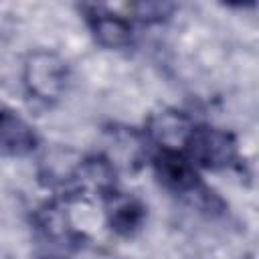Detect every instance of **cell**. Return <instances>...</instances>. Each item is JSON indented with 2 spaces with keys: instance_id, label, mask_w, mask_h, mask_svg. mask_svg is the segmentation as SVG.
Wrapping results in <instances>:
<instances>
[{
  "instance_id": "cell-10",
  "label": "cell",
  "mask_w": 259,
  "mask_h": 259,
  "mask_svg": "<svg viewBox=\"0 0 259 259\" xmlns=\"http://www.w3.org/2000/svg\"><path fill=\"white\" fill-rule=\"evenodd\" d=\"M132 10L136 12V18H140L142 22H162L170 16L174 6L166 2H142L132 4Z\"/></svg>"
},
{
  "instance_id": "cell-7",
  "label": "cell",
  "mask_w": 259,
  "mask_h": 259,
  "mask_svg": "<svg viewBox=\"0 0 259 259\" xmlns=\"http://www.w3.org/2000/svg\"><path fill=\"white\" fill-rule=\"evenodd\" d=\"M65 200L55 198L51 202H45L36 212H34V223L36 229L55 245L63 247H79L83 241V235L75 229L71 223L67 208L63 206Z\"/></svg>"
},
{
  "instance_id": "cell-8",
  "label": "cell",
  "mask_w": 259,
  "mask_h": 259,
  "mask_svg": "<svg viewBox=\"0 0 259 259\" xmlns=\"http://www.w3.org/2000/svg\"><path fill=\"white\" fill-rule=\"evenodd\" d=\"M192 127L194 123L186 113L176 109H162L150 115L146 125V136L152 142H156L158 148L182 150Z\"/></svg>"
},
{
  "instance_id": "cell-9",
  "label": "cell",
  "mask_w": 259,
  "mask_h": 259,
  "mask_svg": "<svg viewBox=\"0 0 259 259\" xmlns=\"http://www.w3.org/2000/svg\"><path fill=\"white\" fill-rule=\"evenodd\" d=\"M38 146L34 127L8 107H0V152L8 156H26Z\"/></svg>"
},
{
  "instance_id": "cell-2",
  "label": "cell",
  "mask_w": 259,
  "mask_h": 259,
  "mask_svg": "<svg viewBox=\"0 0 259 259\" xmlns=\"http://www.w3.org/2000/svg\"><path fill=\"white\" fill-rule=\"evenodd\" d=\"M22 81L26 91L34 99L42 103H55L67 91L69 67L59 55L49 51H36L28 55L24 63Z\"/></svg>"
},
{
  "instance_id": "cell-5",
  "label": "cell",
  "mask_w": 259,
  "mask_h": 259,
  "mask_svg": "<svg viewBox=\"0 0 259 259\" xmlns=\"http://www.w3.org/2000/svg\"><path fill=\"white\" fill-rule=\"evenodd\" d=\"M85 20L95 36V40L105 49H125L132 42V24L107 8L85 4L81 6Z\"/></svg>"
},
{
  "instance_id": "cell-11",
  "label": "cell",
  "mask_w": 259,
  "mask_h": 259,
  "mask_svg": "<svg viewBox=\"0 0 259 259\" xmlns=\"http://www.w3.org/2000/svg\"><path fill=\"white\" fill-rule=\"evenodd\" d=\"M42 259H59V257H42Z\"/></svg>"
},
{
  "instance_id": "cell-1",
  "label": "cell",
  "mask_w": 259,
  "mask_h": 259,
  "mask_svg": "<svg viewBox=\"0 0 259 259\" xmlns=\"http://www.w3.org/2000/svg\"><path fill=\"white\" fill-rule=\"evenodd\" d=\"M182 152L194 166L206 170H223L239 160L237 140L231 132L214 125H194L184 142Z\"/></svg>"
},
{
  "instance_id": "cell-3",
  "label": "cell",
  "mask_w": 259,
  "mask_h": 259,
  "mask_svg": "<svg viewBox=\"0 0 259 259\" xmlns=\"http://www.w3.org/2000/svg\"><path fill=\"white\" fill-rule=\"evenodd\" d=\"M152 166L160 184L176 194H192L202 186L194 164L182 150L158 148L152 156Z\"/></svg>"
},
{
  "instance_id": "cell-6",
  "label": "cell",
  "mask_w": 259,
  "mask_h": 259,
  "mask_svg": "<svg viewBox=\"0 0 259 259\" xmlns=\"http://www.w3.org/2000/svg\"><path fill=\"white\" fill-rule=\"evenodd\" d=\"M103 204H105L107 225L113 233L121 237H132L142 229L146 221V206L138 196L113 190L103 198Z\"/></svg>"
},
{
  "instance_id": "cell-4",
  "label": "cell",
  "mask_w": 259,
  "mask_h": 259,
  "mask_svg": "<svg viewBox=\"0 0 259 259\" xmlns=\"http://www.w3.org/2000/svg\"><path fill=\"white\" fill-rule=\"evenodd\" d=\"M111 166L125 172H138L148 156L146 134L127 125H111L105 130V152H101Z\"/></svg>"
}]
</instances>
